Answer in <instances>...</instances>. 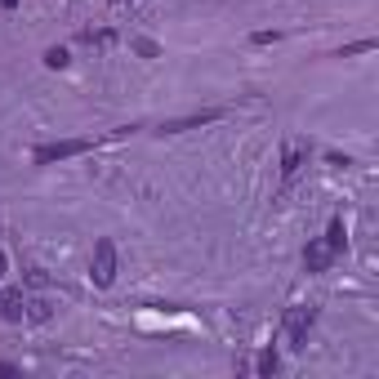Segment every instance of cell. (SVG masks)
Instances as JSON below:
<instances>
[{
	"mask_svg": "<svg viewBox=\"0 0 379 379\" xmlns=\"http://www.w3.org/2000/svg\"><path fill=\"white\" fill-rule=\"evenodd\" d=\"M304 166V139H286V152H282V178H294V170Z\"/></svg>",
	"mask_w": 379,
	"mask_h": 379,
	"instance_id": "cell-6",
	"label": "cell"
},
{
	"mask_svg": "<svg viewBox=\"0 0 379 379\" xmlns=\"http://www.w3.org/2000/svg\"><path fill=\"white\" fill-rule=\"evenodd\" d=\"M23 312H27L23 290H18V286H9L5 294H0V317H5V321H23Z\"/></svg>",
	"mask_w": 379,
	"mask_h": 379,
	"instance_id": "cell-5",
	"label": "cell"
},
{
	"mask_svg": "<svg viewBox=\"0 0 379 379\" xmlns=\"http://www.w3.org/2000/svg\"><path fill=\"white\" fill-rule=\"evenodd\" d=\"M326 241H331V250L339 255L343 245H348V237H343V219H331V233H326Z\"/></svg>",
	"mask_w": 379,
	"mask_h": 379,
	"instance_id": "cell-9",
	"label": "cell"
},
{
	"mask_svg": "<svg viewBox=\"0 0 379 379\" xmlns=\"http://www.w3.org/2000/svg\"><path fill=\"white\" fill-rule=\"evenodd\" d=\"M219 117V112H192V117H183V121H166L161 129H166V134H178V129H192V125H205V121H214Z\"/></svg>",
	"mask_w": 379,
	"mask_h": 379,
	"instance_id": "cell-7",
	"label": "cell"
},
{
	"mask_svg": "<svg viewBox=\"0 0 379 379\" xmlns=\"http://www.w3.org/2000/svg\"><path fill=\"white\" fill-rule=\"evenodd\" d=\"M0 5H5V9H14V5H18V0H0Z\"/></svg>",
	"mask_w": 379,
	"mask_h": 379,
	"instance_id": "cell-12",
	"label": "cell"
},
{
	"mask_svg": "<svg viewBox=\"0 0 379 379\" xmlns=\"http://www.w3.org/2000/svg\"><path fill=\"white\" fill-rule=\"evenodd\" d=\"M90 139H63V143H45L36 147V166H54V161H68V156H80V152H90Z\"/></svg>",
	"mask_w": 379,
	"mask_h": 379,
	"instance_id": "cell-2",
	"label": "cell"
},
{
	"mask_svg": "<svg viewBox=\"0 0 379 379\" xmlns=\"http://www.w3.org/2000/svg\"><path fill=\"white\" fill-rule=\"evenodd\" d=\"M272 370H277V353L268 348V353H263V357H259V375H272Z\"/></svg>",
	"mask_w": 379,
	"mask_h": 379,
	"instance_id": "cell-11",
	"label": "cell"
},
{
	"mask_svg": "<svg viewBox=\"0 0 379 379\" xmlns=\"http://www.w3.org/2000/svg\"><path fill=\"white\" fill-rule=\"evenodd\" d=\"M90 277H94V286H112V282H117V245H112L107 237H103V241H94Z\"/></svg>",
	"mask_w": 379,
	"mask_h": 379,
	"instance_id": "cell-1",
	"label": "cell"
},
{
	"mask_svg": "<svg viewBox=\"0 0 379 379\" xmlns=\"http://www.w3.org/2000/svg\"><path fill=\"white\" fill-rule=\"evenodd\" d=\"M45 63H49V68H68V49H49Z\"/></svg>",
	"mask_w": 379,
	"mask_h": 379,
	"instance_id": "cell-10",
	"label": "cell"
},
{
	"mask_svg": "<svg viewBox=\"0 0 379 379\" xmlns=\"http://www.w3.org/2000/svg\"><path fill=\"white\" fill-rule=\"evenodd\" d=\"M0 277H5V255H0Z\"/></svg>",
	"mask_w": 379,
	"mask_h": 379,
	"instance_id": "cell-13",
	"label": "cell"
},
{
	"mask_svg": "<svg viewBox=\"0 0 379 379\" xmlns=\"http://www.w3.org/2000/svg\"><path fill=\"white\" fill-rule=\"evenodd\" d=\"M331 259H335V250H331V241H308V250H304V268L308 272H326L331 268Z\"/></svg>",
	"mask_w": 379,
	"mask_h": 379,
	"instance_id": "cell-4",
	"label": "cell"
},
{
	"mask_svg": "<svg viewBox=\"0 0 379 379\" xmlns=\"http://www.w3.org/2000/svg\"><path fill=\"white\" fill-rule=\"evenodd\" d=\"M23 317L41 326V321H49V317H54V308H49L45 299H27V312H23Z\"/></svg>",
	"mask_w": 379,
	"mask_h": 379,
	"instance_id": "cell-8",
	"label": "cell"
},
{
	"mask_svg": "<svg viewBox=\"0 0 379 379\" xmlns=\"http://www.w3.org/2000/svg\"><path fill=\"white\" fill-rule=\"evenodd\" d=\"M308 331H312V308H304V304L286 308V343H290V348H304Z\"/></svg>",
	"mask_w": 379,
	"mask_h": 379,
	"instance_id": "cell-3",
	"label": "cell"
}]
</instances>
